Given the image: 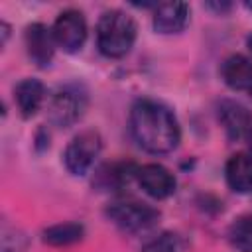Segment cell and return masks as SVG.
I'll list each match as a JSON object with an SVG mask.
<instances>
[{
  "mask_svg": "<svg viewBox=\"0 0 252 252\" xmlns=\"http://www.w3.org/2000/svg\"><path fill=\"white\" fill-rule=\"evenodd\" d=\"M130 132L138 146L150 154H167L175 150L181 140L175 114L152 98L134 102L130 110Z\"/></svg>",
  "mask_w": 252,
  "mask_h": 252,
  "instance_id": "obj_1",
  "label": "cell"
},
{
  "mask_svg": "<svg viewBox=\"0 0 252 252\" xmlns=\"http://www.w3.org/2000/svg\"><path fill=\"white\" fill-rule=\"evenodd\" d=\"M136 22L122 10H106L96 24V47L104 57H124L136 41Z\"/></svg>",
  "mask_w": 252,
  "mask_h": 252,
  "instance_id": "obj_2",
  "label": "cell"
},
{
  "mask_svg": "<svg viewBox=\"0 0 252 252\" xmlns=\"http://www.w3.org/2000/svg\"><path fill=\"white\" fill-rule=\"evenodd\" d=\"M108 219L122 230L126 232H142L152 228L158 219L159 213L140 201H132V199H122V201H114L108 209H106Z\"/></svg>",
  "mask_w": 252,
  "mask_h": 252,
  "instance_id": "obj_3",
  "label": "cell"
},
{
  "mask_svg": "<svg viewBox=\"0 0 252 252\" xmlns=\"http://www.w3.org/2000/svg\"><path fill=\"white\" fill-rule=\"evenodd\" d=\"M100 148H102V138L96 130L79 132L65 148V154H63L65 167L73 175H85L94 163L96 156L100 154Z\"/></svg>",
  "mask_w": 252,
  "mask_h": 252,
  "instance_id": "obj_4",
  "label": "cell"
},
{
  "mask_svg": "<svg viewBox=\"0 0 252 252\" xmlns=\"http://www.w3.org/2000/svg\"><path fill=\"white\" fill-rule=\"evenodd\" d=\"M87 108V93L77 85L59 89L49 102V118L55 126L67 128L75 124Z\"/></svg>",
  "mask_w": 252,
  "mask_h": 252,
  "instance_id": "obj_5",
  "label": "cell"
},
{
  "mask_svg": "<svg viewBox=\"0 0 252 252\" xmlns=\"http://www.w3.org/2000/svg\"><path fill=\"white\" fill-rule=\"evenodd\" d=\"M51 32H53V39L57 47H61L67 53H77L87 39V22H85L83 12L73 10V8L61 12Z\"/></svg>",
  "mask_w": 252,
  "mask_h": 252,
  "instance_id": "obj_6",
  "label": "cell"
},
{
  "mask_svg": "<svg viewBox=\"0 0 252 252\" xmlns=\"http://www.w3.org/2000/svg\"><path fill=\"white\" fill-rule=\"evenodd\" d=\"M136 179L140 187L154 199H167L175 193V175L161 163H146L136 169Z\"/></svg>",
  "mask_w": 252,
  "mask_h": 252,
  "instance_id": "obj_7",
  "label": "cell"
},
{
  "mask_svg": "<svg viewBox=\"0 0 252 252\" xmlns=\"http://www.w3.org/2000/svg\"><path fill=\"white\" fill-rule=\"evenodd\" d=\"M24 39H26V49H28V55L32 57V61L37 67H47L55 53L53 32L47 30V26L35 22L26 28Z\"/></svg>",
  "mask_w": 252,
  "mask_h": 252,
  "instance_id": "obj_8",
  "label": "cell"
},
{
  "mask_svg": "<svg viewBox=\"0 0 252 252\" xmlns=\"http://www.w3.org/2000/svg\"><path fill=\"white\" fill-rule=\"evenodd\" d=\"M219 122L230 140H240L252 126V114L236 100H222L219 104Z\"/></svg>",
  "mask_w": 252,
  "mask_h": 252,
  "instance_id": "obj_9",
  "label": "cell"
},
{
  "mask_svg": "<svg viewBox=\"0 0 252 252\" xmlns=\"http://www.w3.org/2000/svg\"><path fill=\"white\" fill-rule=\"evenodd\" d=\"M189 22V6L185 2L156 4L154 30L159 33H179Z\"/></svg>",
  "mask_w": 252,
  "mask_h": 252,
  "instance_id": "obj_10",
  "label": "cell"
},
{
  "mask_svg": "<svg viewBox=\"0 0 252 252\" xmlns=\"http://www.w3.org/2000/svg\"><path fill=\"white\" fill-rule=\"evenodd\" d=\"M220 77L234 91L250 89L252 87V61L246 55L232 53V55H228L222 61V65H220Z\"/></svg>",
  "mask_w": 252,
  "mask_h": 252,
  "instance_id": "obj_11",
  "label": "cell"
},
{
  "mask_svg": "<svg viewBox=\"0 0 252 252\" xmlns=\"http://www.w3.org/2000/svg\"><path fill=\"white\" fill-rule=\"evenodd\" d=\"M226 183L236 193H248L252 191V156L250 154H234L226 161L224 167Z\"/></svg>",
  "mask_w": 252,
  "mask_h": 252,
  "instance_id": "obj_12",
  "label": "cell"
},
{
  "mask_svg": "<svg viewBox=\"0 0 252 252\" xmlns=\"http://www.w3.org/2000/svg\"><path fill=\"white\" fill-rule=\"evenodd\" d=\"M14 94H16V102H18L22 116L30 118L37 114V110L41 108L45 100V87L37 79H24L16 85Z\"/></svg>",
  "mask_w": 252,
  "mask_h": 252,
  "instance_id": "obj_13",
  "label": "cell"
},
{
  "mask_svg": "<svg viewBox=\"0 0 252 252\" xmlns=\"http://www.w3.org/2000/svg\"><path fill=\"white\" fill-rule=\"evenodd\" d=\"M85 236V228L79 222H59L43 230V242L49 246H71Z\"/></svg>",
  "mask_w": 252,
  "mask_h": 252,
  "instance_id": "obj_14",
  "label": "cell"
},
{
  "mask_svg": "<svg viewBox=\"0 0 252 252\" xmlns=\"http://www.w3.org/2000/svg\"><path fill=\"white\" fill-rule=\"evenodd\" d=\"M228 240L238 252H252V215L234 219L228 228Z\"/></svg>",
  "mask_w": 252,
  "mask_h": 252,
  "instance_id": "obj_15",
  "label": "cell"
},
{
  "mask_svg": "<svg viewBox=\"0 0 252 252\" xmlns=\"http://www.w3.org/2000/svg\"><path fill=\"white\" fill-rule=\"evenodd\" d=\"M142 252H183V242L175 232H161L156 238L148 240Z\"/></svg>",
  "mask_w": 252,
  "mask_h": 252,
  "instance_id": "obj_16",
  "label": "cell"
},
{
  "mask_svg": "<svg viewBox=\"0 0 252 252\" xmlns=\"http://www.w3.org/2000/svg\"><path fill=\"white\" fill-rule=\"evenodd\" d=\"M209 8H213V10H217V12H226V10H230V4L228 2H222V4H219V2H211V4H207Z\"/></svg>",
  "mask_w": 252,
  "mask_h": 252,
  "instance_id": "obj_17",
  "label": "cell"
},
{
  "mask_svg": "<svg viewBox=\"0 0 252 252\" xmlns=\"http://www.w3.org/2000/svg\"><path fill=\"white\" fill-rule=\"evenodd\" d=\"M246 140H248V144H250V148H252V126H250V130H248V134H246Z\"/></svg>",
  "mask_w": 252,
  "mask_h": 252,
  "instance_id": "obj_18",
  "label": "cell"
},
{
  "mask_svg": "<svg viewBox=\"0 0 252 252\" xmlns=\"http://www.w3.org/2000/svg\"><path fill=\"white\" fill-rule=\"evenodd\" d=\"M244 6H246V8H248V10H252V2H246V4H244Z\"/></svg>",
  "mask_w": 252,
  "mask_h": 252,
  "instance_id": "obj_19",
  "label": "cell"
},
{
  "mask_svg": "<svg viewBox=\"0 0 252 252\" xmlns=\"http://www.w3.org/2000/svg\"><path fill=\"white\" fill-rule=\"evenodd\" d=\"M248 47H250V49H252V35H250V37H248Z\"/></svg>",
  "mask_w": 252,
  "mask_h": 252,
  "instance_id": "obj_20",
  "label": "cell"
},
{
  "mask_svg": "<svg viewBox=\"0 0 252 252\" xmlns=\"http://www.w3.org/2000/svg\"><path fill=\"white\" fill-rule=\"evenodd\" d=\"M248 93H250V96H252V87H250V89H248Z\"/></svg>",
  "mask_w": 252,
  "mask_h": 252,
  "instance_id": "obj_21",
  "label": "cell"
}]
</instances>
